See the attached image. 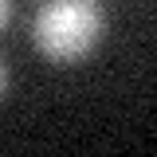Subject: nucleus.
Segmentation results:
<instances>
[{"instance_id":"1","label":"nucleus","mask_w":157,"mask_h":157,"mask_svg":"<svg viewBox=\"0 0 157 157\" xmlns=\"http://www.w3.org/2000/svg\"><path fill=\"white\" fill-rule=\"evenodd\" d=\"M106 28V12L98 0H47L36 12L32 39L39 55L51 63H78L94 51Z\"/></svg>"},{"instance_id":"2","label":"nucleus","mask_w":157,"mask_h":157,"mask_svg":"<svg viewBox=\"0 0 157 157\" xmlns=\"http://www.w3.org/2000/svg\"><path fill=\"white\" fill-rule=\"evenodd\" d=\"M8 16H12V0H0V28L8 24Z\"/></svg>"},{"instance_id":"3","label":"nucleus","mask_w":157,"mask_h":157,"mask_svg":"<svg viewBox=\"0 0 157 157\" xmlns=\"http://www.w3.org/2000/svg\"><path fill=\"white\" fill-rule=\"evenodd\" d=\"M8 90V67H4V59H0V94Z\"/></svg>"}]
</instances>
